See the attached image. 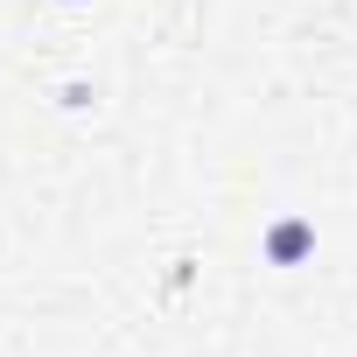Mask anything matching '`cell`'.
Listing matches in <instances>:
<instances>
[{
  "label": "cell",
  "instance_id": "2",
  "mask_svg": "<svg viewBox=\"0 0 357 357\" xmlns=\"http://www.w3.org/2000/svg\"><path fill=\"white\" fill-rule=\"evenodd\" d=\"M56 8H84V0H56Z\"/></svg>",
  "mask_w": 357,
  "mask_h": 357
},
{
  "label": "cell",
  "instance_id": "1",
  "mask_svg": "<svg viewBox=\"0 0 357 357\" xmlns=\"http://www.w3.org/2000/svg\"><path fill=\"white\" fill-rule=\"evenodd\" d=\"M259 252H266V266H301V259H315V225L308 218H273Z\"/></svg>",
  "mask_w": 357,
  "mask_h": 357
}]
</instances>
